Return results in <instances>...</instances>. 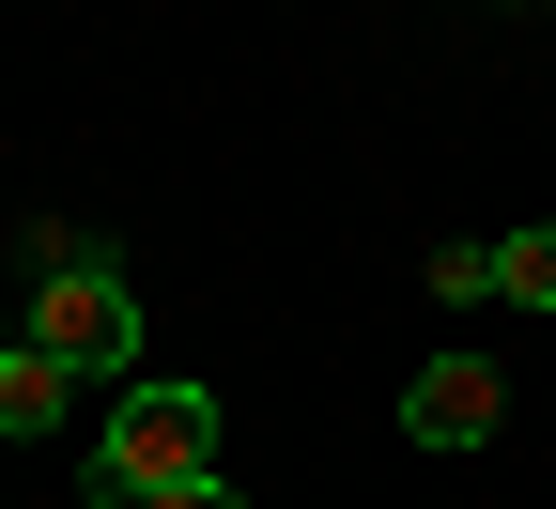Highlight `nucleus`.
<instances>
[{"mask_svg":"<svg viewBox=\"0 0 556 509\" xmlns=\"http://www.w3.org/2000/svg\"><path fill=\"white\" fill-rule=\"evenodd\" d=\"M170 479H217V386H109V417H93V494L139 509V494H170Z\"/></svg>","mask_w":556,"mask_h":509,"instance_id":"f257e3e1","label":"nucleus"},{"mask_svg":"<svg viewBox=\"0 0 556 509\" xmlns=\"http://www.w3.org/2000/svg\"><path fill=\"white\" fill-rule=\"evenodd\" d=\"M31 340L62 355L78 386H139V278L78 232H47V294H31Z\"/></svg>","mask_w":556,"mask_h":509,"instance_id":"f03ea898","label":"nucleus"},{"mask_svg":"<svg viewBox=\"0 0 556 509\" xmlns=\"http://www.w3.org/2000/svg\"><path fill=\"white\" fill-rule=\"evenodd\" d=\"M495 417H510V386L479 371V355H433V371L402 386V448H479Z\"/></svg>","mask_w":556,"mask_h":509,"instance_id":"7ed1b4c3","label":"nucleus"},{"mask_svg":"<svg viewBox=\"0 0 556 509\" xmlns=\"http://www.w3.org/2000/svg\"><path fill=\"white\" fill-rule=\"evenodd\" d=\"M62 417H78V371L16 325V340H0V432H62Z\"/></svg>","mask_w":556,"mask_h":509,"instance_id":"20e7f679","label":"nucleus"},{"mask_svg":"<svg viewBox=\"0 0 556 509\" xmlns=\"http://www.w3.org/2000/svg\"><path fill=\"white\" fill-rule=\"evenodd\" d=\"M495 294H510V309H556V216L495 232Z\"/></svg>","mask_w":556,"mask_h":509,"instance_id":"39448f33","label":"nucleus"},{"mask_svg":"<svg viewBox=\"0 0 556 509\" xmlns=\"http://www.w3.org/2000/svg\"><path fill=\"white\" fill-rule=\"evenodd\" d=\"M417 278H433V294H448V309H510V294H495V232H479V247H433V263H417Z\"/></svg>","mask_w":556,"mask_h":509,"instance_id":"423d86ee","label":"nucleus"},{"mask_svg":"<svg viewBox=\"0 0 556 509\" xmlns=\"http://www.w3.org/2000/svg\"><path fill=\"white\" fill-rule=\"evenodd\" d=\"M139 509H248L232 479H170V494H139Z\"/></svg>","mask_w":556,"mask_h":509,"instance_id":"0eeeda50","label":"nucleus"},{"mask_svg":"<svg viewBox=\"0 0 556 509\" xmlns=\"http://www.w3.org/2000/svg\"><path fill=\"white\" fill-rule=\"evenodd\" d=\"M526 16H556V0H526Z\"/></svg>","mask_w":556,"mask_h":509,"instance_id":"6e6552de","label":"nucleus"}]
</instances>
